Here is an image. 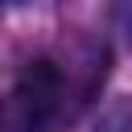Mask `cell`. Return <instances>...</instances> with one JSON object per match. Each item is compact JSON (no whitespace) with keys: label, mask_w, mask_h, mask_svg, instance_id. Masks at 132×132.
<instances>
[{"label":"cell","mask_w":132,"mask_h":132,"mask_svg":"<svg viewBox=\"0 0 132 132\" xmlns=\"http://www.w3.org/2000/svg\"><path fill=\"white\" fill-rule=\"evenodd\" d=\"M95 132H132V99H116V103L99 116Z\"/></svg>","instance_id":"7a4b0ae2"},{"label":"cell","mask_w":132,"mask_h":132,"mask_svg":"<svg viewBox=\"0 0 132 132\" xmlns=\"http://www.w3.org/2000/svg\"><path fill=\"white\" fill-rule=\"evenodd\" d=\"M128 41H132V25H128Z\"/></svg>","instance_id":"3957f363"},{"label":"cell","mask_w":132,"mask_h":132,"mask_svg":"<svg viewBox=\"0 0 132 132\" xmlns=\"http://www.w3.org/2000/svg\"><path fill=\"white\" fill-rule=\"evenodd\" d=\"M16 107L29 132H45L62 107V70L50 58H37L16 78Z\"/></svg>","instance_id":"6da1fadb"}]
</instances>
